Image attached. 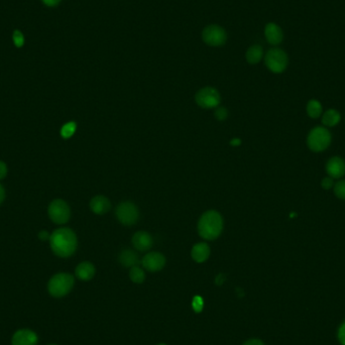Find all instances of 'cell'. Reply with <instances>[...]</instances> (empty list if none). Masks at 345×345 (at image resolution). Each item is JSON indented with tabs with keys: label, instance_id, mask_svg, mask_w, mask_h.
Masks as SVG:
<instances>
[{
	"label": "cell",
	"instance_id": "34",
	"mask_svg": "<svg viewBox=\"0 0 345 345\" xmlns=\"http://www.w3.org/2000/svg\"><path fill=\"white\" fill-rule=\"evenodd\" d=\"M39 237H40V239H42V240H46V239H50L51 235L48 234L47 231L43 230V231H41V232L39 233Z\"/></svg>",
	"mask_w": 345,
	"mask_h": 345
},
{
	"label": "cell",
	"instance_id": "9",
	"mask_svg": "<svg viewBox=\"0 0 345 345\" xmlns=\"http://www.w3.org/2000/svg\"><path fill=\"white\" fill-rule=\"evenodd\" d=\"M116 217L120 223L130 226L135 224L138 219V209L135 204L131 202H122L116 208Z\"/></svg>",
	"mask_w": 345,
	"mask_h": 345
},
{
	"label": "cell",
	"instance_id": "24",
	"mask_svg": "<svg viewBox=\"0 0 345 345\" xmlns=\"http://www.w3.org/2000/svg\"><path fill=\"white\" fill-rule=\"evenodd\" d=\"M334 193L339 199L345 200V180L338 181L334 185Z\"/></svg>",
	"mask_w": 345,
	"mask_h": 345
},
{
	"label": "cell",
	"instance_id": "37",
	"mask_svg": "<svg viewBox=\"0 0 345 345\" xmlns=\"http://www.w3.org/2000/svg\"><path fill=\"white\" fill-rule=\"evenodd\" d=\"M158 345H166V344H164V343H162V344H158Z\"/></svg>",
	"mask_w": 345,
	"mask_h": 345
},
{
	"label": "cell",
	"instance_id": "12",
	"mask_svg": "<svg viewBox=\"0 0 345 345\" xmlns=\"http://www.w3.org/2000/svg\"><path fill=\"white\" fill-rule=\"evenodd\" d=\"M132 244L138 252L149 251L154 243V239L151 234L145 231H138L132 236Z\"/></svg>",
	"mask_w": 345,
	"mask_h": 345
},
{
	"label": "cell",
	"instance_id": "14",
	"mask_svg": "<svg viewBox=\"0 0 345 345\" xmlns=\"http://www.w3.org/2000/svg\"><path fill=\"white\" fill-rule=\"evenodd\" d=\"M264 36L266 41L274 45L282 43L284 38L282 29L274 22H269L266 24L264 29Z\"/></svg>",
	"mask_w": 345,
	"mask_h": 345
},
{
	"label": "cell",
	"instance_id": "10",
	"mask_svg": "<svg viewBox=\"0 0 345 345\" xmlns=\"http://www.w3.org/2000/svg\"><path fill=\"white\" fill-rule=\"evenodd\" d=\"M142 266L149 272H159L166 264V258L160 253H150L141 259Z\"/></svg>",
	"mask_w": 345,
	"mask_h": 345
},
{
	"label": "cell",
	"instance_id": "5",
	"mask_svg": "<svg viewBox=\"0 0 345 345\" xmlns=\"http://www.w3.org/2000/svg\"><path fill=\"white\" fill-rule=\"evenodd\" d=\"M264 62L272 72L282 73L288 66V56L281 48H272L266 53Z\"/></svg>",
	"mask_w": 345,
	"mask_h": 345
},
{
	"label": "cell",
	"instance_id": "3",
	"mask_svg": "<svg viewBox=\"0 0 345 345\" xmlns=\"http://www.w3.org/2000/svg\"><path fill=\"white\" fill-rule=\"evenodd\" d=\"M74 277L70 274L61 273L55 275L48 282L47 290L55 298H61L71 292L74 287Z\"/></svg>",
	"mask_w": 345,
	"mask_h": 345
},
{
	"label": "cell",
	"instance_id": "17",
	"mask_svg": "<svg viewBox=\"0 0 345 345\" xmlns=\"http://www.w3.org/2000/svg\"><path fill=\"white\" fill-rule=\"evenodd\" d=\"M76 277L81 281H90L95 275V267L91 262L84 261L78 264L75 269Z\"/></svg>",
	"mask_w": 345,
	"mask_h": 345
},
{
	"label": "cell",
	"instance_id": "33",
	"mask_svg": "<svg viewBox=\"0 0 345 345\" xmlns=\"http://www.w3.org/2000/svg\"><path fill=\"white\" fill-rule=\"evenodd\" d=\"M243 345H264V343L259 339H250Z\"/></svg>",
	"mask_w": 345,
	"mask_h": 345
},
{
	"label": "cell",
	"instance_id": "29",
	"mask_svg": "<svg viewBox=\"0 0 345 345\" xmlns=\"http://www.w3.org/2000/svg\"><path fill=\"white\" fill-rule=\"evenodd\" d=\"M321 186L325 190L330 189L333 186V180H332V178H325V179H323V181L321 182Z\"/></svg>",
	"mask_w": 345,
	"mask_h": 345
},
{
	"label": "cell",
	"instance_id": "26",
	"mask_svg": "<svg viewBox=\"0 0 345 345\" xmlns=\"http://www.w3.org/2000/svg\"><path fill=\"white\" fill-rule=\"evenodd\" d=\"M192 305H193L194 311L197 312V313H199V312H201V311L203 310V305H204L203 299H202L201 297H199V296H196V297L194 298V300H193Z\"/></svg>",
	"mask_w": 345,
	"mask_h": 345
},
{
	"label": "cell",
	"instance_id": "18",
	"mask_svg": "<svg viewBox=\"0 0 345 345\" xmlns=\"http://www.w3.org/2000/svg\"><path fill=\"white\" fill-rule=\"evenodd\" d=\"M118 260L126 267H132L138 265L140 262L138 255L131 250L122 251L118 257Z\"/></svg>",
	"mask_w": 345,
	"mask_h": 345
},
{
	"label": "cell",
	"instance_id": "32",
	"mask_svg": "<svg viewBox=\"0 0 345 345\" xmlns=\"http://www.w3.org/2000/svg\"><path fill=\"white\" fill-rule=\"evenodd\" d=\"M225 276L223 275V274H220V275H218L217 276V278H216L215 282L216 284L218 285V286H221L224 282H225Z\"/></svg>",
	"mask_w": 345,
	"mask_h": 345
},
{
	"label": "cell",
	"instance_id": "7",
	"mask_svg": "<svg viewBox=\"0 0 345 345\" xmlns=\"http://www.w3.org/2000/svg\"><path fill=\"white\" fill-rule=\"evenodd\" d=\"M195 100L200 107L210 109L215 108L220 104L221 97L215 88L205 87L196 94Z\"/></svg>",
	"mask_w": 345,
	"mask_h": 345
},
{
	"label": "cell",
	"instance_id": "22",
	"mask_svg": "<svg viewBox=\"0 0 345 345\" xmlns=\"http://www.w3.org/2000/svg\"><path fill=\"white\" fill-rule=\"evenodd\" d=\"M130 280L135 284H141L145 280V274L141 267L138 265L130 267Z\"/></svg>",
	"mask_w": 345,
	"mask_h": 345
},
{
	"label": "cell",
	"instance_id": "23",
	"mask_svg": "<svg viewBox=\"0 0 345 345\" xmlns=\"http://www.w3.org/2000/svg\"><path fill=\"white\" fill-rule=\"evenodd\" d=\"M76 129H77V126L74 121H71V122H68L66 124L62 130H61V135L64 137V138H69L71 137L75 131H76Z\"/></svg>",
	"mask_w": 345,
	"mask_h": 345
},
{
	"label": "cell",
	"instance_id": "28",
	"mask_svg": "<svg viewBox=\"0 0 345 345\" xmlns=\"http://www.w3.org/2000/svg\"><path fill=\"white\" fill-rule=\"evenodd\" d=\"M338 339L340 341V343L342 345H345V322L342 323V325L339 327L338 330Z\"/></svg>",
	"mask_w": 345,
	"mask_h": 345
},
{
	"label": "cell",
	"instance_id": "21",
	"mask_svg": "<svg viewBox=\"0 0 345 345\" xmlns=\"http://www.w3.org/2000/svg\"><path fill=\"white\" fill-rule=\"evenodd\" d=\"M307 113L311 118H318L322 113V105L318 100L312 99L307 104Z\"/></svg>",
	"mask_w": 345,
	"mask_h": 345
},
{
	"label": "cell",
	"instance_id": "27",
	"mask_svg": "<svg viewBox=\"0 0 345 345\" xmlns=\"http://www.w3.org/2000/svg\"><path fill=\"white\" fill-rule=\"evenodd\" d=\"M227 115H228V112H227V109L225 107H219V108L216 109L215 116L218 120L226 119Z\"/></svg>",
	"mask_w": 345,
	"mask_h": 345
},
{
	"label": "cell",
	"instance_id": "25",
	"mask_svg": "<svg viewBox=\"0 0 345 345\" xmlns=\"http://www.w3.org/2000/svg\"><path fill=\"white\" fill-rule=\"evenodd\" d=\"M12 40H13V43L17 46V47H21L24 43V37L21 34V32L19 31H14L13 35H12Z\"/></svg>",
	"mask_w": 345,
	"mask_h": 345
},
{
	"label": "cell",
	"instance_id": "19",
	"mask_svg": "<svg viewBox=\"0 0 345 345\" xmlns=\"http://www.w3.org/2000/svg\"><path fill=\"white\" fill-rule=\"evenodd\" d=\"M263 56V50L261 45L254 44L247 52V60L250 64H258Z\"/></svg>",
	"mask_w": 345,
	"mask_h": 345
},
{
	"label": "cell",
	"instance_id": "1",
	"mask_svg": "<svg viewBox=\"0 0 345 345\" xmlns=\"http://www.w3.org/2000/svg\"><path fill=\"white\" fill-rule=\"evenodd\" d=\"M50 243L54 254L60 258H69L77 250V236L70 228H59L50 237Z\"/></svg>",
	"mask_w": 345,
	"mask_h": 345
},
{
	"label": "cell",
	"instance_id": "8",
	"mask_svg": "<svg viewBox=\"0 0 345 345\" xmlns=\"http://www.w3.org/2000/svg\"><path fill=\"white\" fill-rule=\"evenodd\" d=\"M203 41L211 46H220L226 43L227 34L225 30L217 24L206 27L202 34Z\"/></svg>",
	"mask_w": 345,
	"mask_h": 345
},
{
	"label": "cell",
	"instance_id": "36",
	"mask_svg": "<svg viewBox=\"0 0 345 345\" xmlns=\"http://www.w3.org/2000/svg\"><path fill=\"white\" fill-rule=\"evenodd\" d=\"M230 144H231V145H239V144H240V139L234 138V139H232V140L230 141Z\"/></svg>",
	"mask_w": 345,
	"mask_h": 345
},
{
	"label": "cell",
	"instance_id": "13",
	"mask_svg": "<svg viewBox=\"0 0 345 345\" xmlns=\"http://www.w3.org/2000/svg\"><path fill=\"white\" fill-rule=\"evenodd\" d=\"M326 171L332 179H339L345 175V162L339 157H333L326 165Z\"/></svg>",
	"mask_w": 345,
	"mask_h": 345
},
{
	"label": "cell",
	"instance_id": "16",
	"mask_svg": "<svg viewBox=\"0 0 345 345\" xmlns=\"http://www.w3.org/2000/svg\"><path fill=\"white\" fill-rule=\"evenodd\" d=\"M191 256L196 262H199V263L204 262L210 256V248L207 243H204V242L197 243L193 247Z\"/></svg>",
	"mask_w": 345,
	"mask_h": 345
},
{
	"label": "cell",
	"instance_id": "11",
	"mask_svg": "<svg viewBox=\"0 0 345 345\" xmlns=\"http://www.w3.org/2000/svg\"><path fill=\"white\" fill-rule=\"evenodd\" d=\"M11 342L12 345H37L39 338L34 331L30 329H21L13 334Z\"/></svg>",
	"mask_w": 345,
	"mask_h": 345
},
{
	"label": "cell",
	"instance_id": "38",
	"mask_svg": "<svg viewBox=\"0 0 345 345\" xmlns=\"http://www.w3.org/2000/svg\"><path fill=\"white\" fill-rule=\"evenodd\" d=\"M51 345H56V344H51Z\"/></svg>",
	"mask_w": 345,
	"mask_h": 345
},
{
	"label": "cell",
	"instance_id": "30",
	"mask_svg": "<svg viewBox=\"0 0 345 345\" xmlns=\"http://www.w3.org/2000/svg\"><path fill=\"white\" fill-rule=\"evenodd\" d=\"M7 172H8V169H7V166L4 162L0 161V180L4 179L7 175Z\"/></svg>",
	"mask_w": 345,
	"mask_h": 345
},
{
	"label": "cell",
	"instance_id": "4",
	"mask_svg": "<svg viewBox=\"0 0 345 345\" xmlns=\"http://www.w3.org/2000/svg\"><path fill=\"white\" fill-rule=\"evenodd\" d=\"M330 142L331 134L324 128H315L310 131L307 138L309 149L316 153L325 151L329 146Z\"/></svg>",
	"mask_w": 345,
	"mask_h": 345
},
{
	"label": "cell",
	"instance_id": "6",
	"mask_svg": "<svg viewBox=\"0 0 345 345\" xmlns=\"http://www.w3.org/2000/svg\"><path fill=\"white\" fill-rule=\"evenodd\" d=\"M47 213L51 220L56 224H65L70 219L71 210L64 200L56 199L48 205Z\"/></svg>",
	"mask_w": 345,
	"mask_h": 345
},
{
	"label": "cell",
	"instance_id": "15",
	"mask_svg": "<svg viewBox=\"0 0 345 345\" xmlns=\"http://www.w3.org/2000/svg\"><path fill=\"white\" fill-rule=\"evenodd\" d=\"M110 201L105 196H95L90 202L91 210L98 215L107 213L110 210Z\"/></svg>",
	"mask_w": 345,
	"mask_h": 345
},
{
	"label": "cell",
	"instance_id": "20",
	"mask_svg": "<svg viewBox=\"0 0 345 345\" xmlns=\"http://www.w3.org/2000/svg\"><path fill=\"white\" fill-rule=\"evenodd\" d=\"M340 121V114L335 109L327 110L322 116V122L326 127H335Z\"/></svg>",
	"mask_w": 345,
	"mask_h": 345
},
{
	"label": "cell",
	"instance_id": "2",
	"mask_svg": "<svg viewBox=\"0 0 345 345\" xmlns=\"http://www.w3.org/2000/svg\"><path fill=\"white\" fill-rule=\"evenodd\" d=\"M223 229V219L221 215L214 210L207 211L201 216L198 222L199 235L207 240L217 238Z\"/></svg>",
	"mask_w": 345,
	"mask_h": 345
},
{
	"label": "cell",
	"instance_id": "35",
	"mask_svg": "<svg viewBox=\"0 0 345 345\" xmlns=\"http://www.w3.org/2000/svg\"><path fill=\"white\" fill-rule=\"evenodd\" d=\"M4 199H5V190L3 186L0 184V204L4 201Z\"/></svg>",
	"mask_w": 345,
	"mask_h": 345
},
{
	"label": "cell",
	"instance_id": "31",
	"mask_svg": "<svg viewBox=\"0 0 345 345\" xmlns=\"http://www.w3.org/2000/svg\"><path fill=\"white\" fill-rule=\"evenodd\" d=\"M42 1H43V3H44L46 6H48V7L57 6V5L61 2V0H42Z\"/></svg>",
	"mask_w": 345,
	"mask_h": 345
}]
</instances>
